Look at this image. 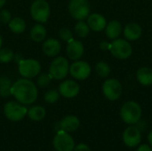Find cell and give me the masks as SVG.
Masks as SVG:
<instances>
[{"mask_svg": "<svg viewBox=\"0 0 152 151\" xmlns=\"http://www.w3.org/2000/svg\"><path fill=\"white\" fill-rule=\"evenodd\" d=\"M123 92V87L120 82L115 78L107 79L102 85V93L106 99L114 101L118 100Z\"/></svg>", "mask_w": 152, "mask_h": 151, "instance_id": "9c48e42d", "label": "cell"}, {"mask_svg": "<svg viewBox=\"0 0 152 151\" xmlns=\"http://www.w3.org/2000/svg\"><path fill=\"white\" fill-rule=\"evenodd\" d=\"M18 70L20 75L24 78H33L41 71V64L34 59L20 60L19 62Z\"/></svg>", "mask_w": 152, "mask_h": 151, "instance_id": "52a82bcc", "label": "cell"}, {"mask_svg": "<svg viewBox=\"0 0 152 151\" xmlns=\"http://www.w3.org/2000/svg\"><path fill=\"white\" fill-rule=\"evenodd\" d=\"M4 113L10 121L19 122L27 116L28 109L20 102L8 101L4 107Z\"/></svg>", "mask_w": 152, "mask_h": 151, "instance_id": "277c9868", "label": "cell"}, {"mask_svg": "<svg viewBox=\"0 0 152 151\" xmlns=\"http://www.w3.org/2000/svg\"><path fill=\"white\" fill-rule=\"evenodd\" d=\"M66 51L67 55L70 60L78 61L84 54V45L82 42L72 39L69 42H68Z\"/></svg>", "mask_w": 152, "mask_h": 151, "instance_id": "5bb4252c", "label": "cell"}, {"mask_svg": "<svg viewBox=\"0 0 152 151\" xmlns=\"http://www.w3.org/2000/svg\"><path fill=\"white\" fill-rule=\"evenodd\" d=\"M12 81L6 77H0V96L5 98L12 95L11 89H12Z\"/></svg>", "mask_w": 152, "mask_h": 151, "instance_id": "cb8c5ba5", "label": "cell"}, {"mask_svg": "<svg viewBox=\"0 0 152 151\" xmlns=\"http://www.w3.org/2000/svg\"><path fill=\"white\" fill-rule=\"evenodd\" d=\"M69 72L73 78L77 80H85L91 74V67L86 61H77L71 64Z\"/></svg>", "mask_w": 152, "mask_h": 151, "instance_id": "8fae6325", "label": "cell"}, {"mask_svg": "<svg viewBox=\"0 0 152 151\" xmlns=\"http://www.w3.org/2000/svg\"><path fill=\"white\" fill-rule=\"evenodd\" d=\"M136 78L138 82L144 86L152 85V69L148 67H142L138 69L136 73Z\"/></svg>", "mask_w": 152, "mask_h": 151, "instance_id": "d6986e66", "label": "cell"}, {"mask_svg": "<svg viewBox=\"0 0 152 151\" xmlns=\"http://www.w3.org/2000/svg\"><path fill=\"white\" fill-rule=\"evenodd\" d=\"M148 142H149L150 145L151 146L152 148V130L149 133V134H148Z\"/></svg>", "mask_w": 152, "mask_h": 151, "instance_id": "e575fe53", "label": "cell"}, {"mask_svg": "<svg viewBox=\"0 0 152 151\" xmlns=\"http://www.w3.org/2000/svg\"><path fill=\"white\" fill-rule=\"evenodd\" d=\"M14 58V53L11 49L4 48L0 49V62L8 63L12 61Z\"/></svg>", "mask_w": 152, "mask_h": 151, "instance_id": "4316f807", "label": "cell"}, {"mask_svg": "<svg viewBox=\"0 0 152 151\" xmlns=\"http://www.w3.org/2000/svg\"><path fill=\"white\" fill-rule=\"evenodd\" d=\"M106 35L110 39H116L119 36L122 31L121 23L118 20H111L106 25Z\"/></svg>", "mask_w": 152, "mask_h": 151, "instance_id": "ffe728a7", "label": "cell"}, {"mask_svg": "<svg viewBox=\"0 0 152 151\" xmlns=\"http://www.w3.org/2000/svg\"><path fill=\"white\" fill-rule=\"evenodd\" d=\"M0 22H1V21H0Z\"/></svg>", "mask_w": 152, "mask_h": 151, "instance_id": "74e56055", "label": "cell"}, {"mask_svg": "<svg viewBox=\"0 0 152 151\" xmlns=\"http://www.w3.org/2000/svg\"><path fill=\"white\" fill-rule=\"evenodd\" d=\"M136 151H152V148L151 145L148 144H142L137 148Z\"/></svg>", "mask_w": 152, "mask_h": 151, "instance_id": "d6a6232c", "label": "cell"}, {"mask_svg": "<svg viewBox=\"0 0 152 151\" xmlns=\"http://www.w3.org/2000/svg\"><path fill=\"white\" fill-rule=\"evenodd\" d=\"M2 44H3V39H2V37L0 36V49L2 48Z\"/></svg>", "mask_w": 152, "mask_h": 151, "instance_id": "8d00e7d4", "label": "cell"}, {"mask_svg": "<svg viewBox=\"0 0 152 151\" xmlns=\"http://www.w3.org/2000/svg\"><path fill=\"white\" fill-rule=\"evenodd\" d=\"M73 151H91V149L89 148L88 145L85 143H80L77 146H75Z\"/></svg>", "mask_w": 152, "mask_h": 151, "instance_id": "1f68e13d", "label": "cell"}, {"mask_svg": "<svg viewBox=\"0 0 152 151\" xmlns=\"http://www.w3.org/2000/svg\"><path fill=\"white\" fill-rule=\"evenodd\" d=\"M142 115V110L139 103L134 101L126 102L120 109L121 119L127 125H133L137 124Z\"/></svg>", "mask_w": 152, "mask_h": 151, "instance_id": "7a4b0ae2", "label": "cell"}, {"mask_svg": "<svg viewBox=\"0 0 152 151\" xmlns=\"http://www.w3.org/2000/svg\"><path fill=\"white\" fill-rule=\"evenodd\" d=\"M89 31H90V28L88 24L84 20H79L75 26V32L77 36L81 38L86 37L89 34Z\"/></svg>", "mask_w": 152, "mask_h": 151, "instance_id": "d4e9b609", "label": "cell"}, {"mask_svg": "<svg viewBox=\"0 0 152 151\" xmlns=\"http://www.w3.org/2000/svg\"><path fill=\"white\" fill-rule=\"evenodd\" d=\"M142 27L135 22L128 23L124 28V36L127 40L130 41H135L139 39L142 36Z\"/></svg>", "mask_w": 152, "mask_h": 151, "instance_id": "e0dca14e", "label": "cell"}, {"mask_svg": "<svg viewBox=\"0 0 152 151\" xmlns=\"http://www.w3.org/2000/svg\"><path fill=\"white\" fill-rule=\"evenodd\" d=\"M100 48L103 51H108L110 49V44L108 42H102L100 44Z\"/></svg>", "mask_w": 152, "mask_h": 151, "instance_id": "836d02e7", "label": "cell"}, {"mask_svg": "<svg viewBox=\"0 0 152 151\" xmlns=\"http://www.w3.org/2000/svg\"><path fill=\"white\" fill-rule=\"evenodd\" d=\"M80 125V121L77 117L69 115L65 117L61 122H60V127L61 130L65 131L67 133L69 132H74L77 129H78Z\"/></svg>", "mask_w": 152, "mask_h": 151, "instance_id": "ac0fdd59", "label": "cell"}, {"mask_svg": "<svg viewBox=\"0 0 152 151\" xmlns=\"http://www.w3.org/2000/svg\"><path fill=\"white\" fill-rule=\"evenodd\" d=\"M68 8L69 14L77 20H83L90 14V4L87 0H70Z\"/></svg>", "mask_w": 152, "mask_h": 151, "instance_id": "5b68a950", "label": "cell"}, {"mask_svg": "<svg viewBox=\"0 0 152 151\" xmlns=\"http://www.w3.org/2000/svg\"><path fill=\"white\" fill-rule=\"evenodd\" d=\"M45 109L41 106H34L28 109L27 116L33 121H41L45 117Z\"/></svg>", "mask_w": 152, "mask_h": 151, "instance_id": "603a6c76", "label": "cell"}, {"mask_svg": "<svg viewBox=\"0 0 152 151\" xmlns=\"http://www.w3.org/2000/svg\"><path fill=\"white\" fill-rule=\"evenodd\" d=\"M110 51L115 58L119 60H126L133 53L132 45L129 42L122 38H116L110 44Z\"/></svg>", "mask_w": 152, "mask_h": 151, "instance_id": "8992f818", "label": "cell"}, {"mask_svg": "<svg viewBox=\"0 0 152 151\" xmlns=\"http://www.w3.org/2000/svg\"><path fill=\"white\" fill-rule=\"evenodd\" d=\"M69 70V64L66 58L60 56L51 62L49 68V74L52 76L53 79L61 80L68 75Z\"/></svg>", "mask_w": 152, "mask_h": 151, "instance_id": "ba28073f", "label": "cell"}, {"mask_svg": "<svg viewBox=\"0 0 152 151\" xmlns=\"http://www.w3.org/2000/svg\"><path fill=\"white\" fill-rule=\"evenodd\" d=\"M53 77L52 76L48 73H45V74H42L38 77L37 78V84L38 86L40 87H46L48 86V85L51 83Z\"/></svg>", "mask_w": 152, "mask_h": 151, "instance_id": "f1b7e54d", "label": "cell"}, {"mask_svg": "<svg viewBox=\"0 0 152 151\" xmlns=\"http://www.w3.org/2000/svg\"><path fill=\"white\" fill-rule=\"evenodd\" d=\"M60 97V93L57 92L56 90H49L45 93V101L47 103H55Z\"/></svg>", "mask_w": 152, "mask_h": 151, "instance_id": "83f0119b", "label": "cell"}, {"mask_svg": "<svg viewBox=\"0 0 152 151\" xmlns=\"http://www.w3.org/2000/svg\"><path fill=\"white\" fill-rule=\"evenodd\" d=\"M80 91L78 84L71 79L64 80L59 86V93L64 98H74L76 97Z\"/></svg>", "mask_w": 152, "mask_h": 151, "instance_id": "4fadbf2b", "label": "cell"}, {"mask_svg": "<svg viewBox=\"0 0 152 151\" xmlns=\"http://www.w3.org/2000/svg\"><path fill=\"white\" fill-rule=\"evenodd\" d=\"M61 43L55 38H49L42 45L43 53L49 57H55L61 52Z\"/></svg>", "mask_w": 152, "mask_h": 151, "instance_id": "2e32d148", "label": "cell"}, {"mask_svg": "<svg viewBox=\"0 0 152 151\" xmlns=\"http://www.w3.org/2000/svg\"><path fill=\"white\" fill-rule=\"evenodd\" d=\"M11 20H12V14L8 10L3 9L0 11V21L2 23L7 24L10 22Z\"/></svg>", "mask_w": 152, "mask_h": 151, "instance_id": "4dcf8cb0", "label": "cell"}, {"mask_svg": "<svg viewBox=\"0 0 152 151\" xmlns=\"http://www.w3.org/2000/svg\"><path fill=\"white\" fill-rule=\"evenodd\" d=\"M87 24L90 29L100 32L106 28L107 21L103 15L100 13H92L87 17Z\"/></svg>", "mask_w": 152, "mask_h": 151, "instance_id": "9a60e30c", "label": "cell"}, {"mask_svg": "<svg viewBox=\"0 0 152 151\" xmlns=\"http://www.w3.org/2000/svg\"><path fill=\"white\" fill-rule=\"evenodd\" d=\"M30 37L34 42H42L46 36V29L42 24H36L30 29Z\"/></svg>", "mask_w": 152, "mask_h": 151, "instance_id": "44dd1931", "label": "cell"}, {"mask_svg": "<svg viewBox=\"0 0 152 151\" xmlns=\"http://www.w3.org/2000/svg\"><path fill=\"white\" fill-rule=\"evenodd\" d=\"M53 147L56 151H73L75 148V142L72 136L62 130H60L53 138Z\"/></svg>", "mask_w": 152, "mask_h": 151, "instance_id": "30bf717a", "label": "cell"}, {"mask_svg": "<svg viewBox=\"0 0 152 151\" xmlns=\"http://www.w3.org/2000/svg\"><path fill=\"white\" fill-rule=\"evenodd\" d=\"M8 25H9L11 31L15 34H20V33L24 32L26 29V27H27L25 20L20 17H15V18L12 19L10 20V22L8 23Z\"/></svg>", "mask_w": 152, "mask_h": 151, "instance_id": "7402d4cb", "label": "cell"}, {"mask_svg": "<svg viewBox=\"0 0 152 151\" xmlns=\"http://www.w3.org/2000/svg\"><path fill=\"white\" fill-rule=\"evenodd\" d=\"M59 36L61 39H62L63 41H66V42H69L70 40L73 39L72 32L68 28H61L59 30Z\"/></svg>", "mask_w": 152, "mask_h": 151, "instance_id": "f546056e", "label": "cell"}, {"mask_svg": "<svg viewBox=\"0 0 152 151\" xmlns=\"http://www.w3.org/2000/svg\"><path fill=\"white\" fill-rule=\"evenodd\" d=\"M5 1H6V0H0V8H1V7H3V6L4 5Z\"/></svg>", "mask_w": 152, "mask_h": 151, "instance_id": "d590c367", "label": "cell"}, {"mask_svg": "<svg viewBox=\"0 0 152 151\" xmlns=\"http://www.w3.org/2000/svg\"><path fill=\"white\" fill-rule=\"evenodd\" d=\"M95 70L98 76H100L101 77H104V78L108 77L110 73V68L109 64L104 61L98 62L95 66Z\"/></svg>", "mask_w": 152, "mask_h": 151, "instance_id": "484cf974", "label": "cell"}, {"mask_svg": "<svg viewBox=\"0 0 152 151\" xmlns=\"http://www.w3.org/2000/svg\"><path fill=\"white\" fill-rule=\"evenodd\" d=\"M50 5L45 0H35L30 6V15L37 22L45 23L50 17Z\"/></svg>", "mask_w": 152, "mask_h": 151, "instance_id": "3957f363", "label": "cell"}, {"mask_svg": "<svg viewBox=\"0 0 152 151\" xmlns=\"http://www.w3.org/2000/svg\"><path fill=\"white\" fill-rule=\"evenodd\" d=\"M122 140L126 146L128 148H134L139 146L142 142V133L140 130L134 126H128L122 134Z\"/></svg>", "mask_w": 152, "mask_h": 151, "instance_id": "7c38bea8", "label": "cell"}, {"mask_svg": "<svg viewBox=\"0 0 152 151\" xmlns=\"http://www.w3.org/2000/svg\"><path fill=\"white\" fill-rule=\"evenodd\" d=\"M12 95L23 105H29L36 101L38 92L36 85L28 78H20L15 81L11 89Z\"/></svg>", "mask_w": 152, "mask_h": 151, "instance_id": "6da1fadb", "label": "cell"}]
</instances>
